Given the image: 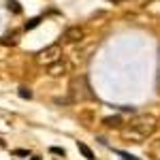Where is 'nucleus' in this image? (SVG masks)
I'll use <instances>...</instances> for the list:
<instances>
[{"label": "nucleus", "mask_w": 160, "mask_h": 160, "mask_svg": "<svg viewBox=\"0 0 160 160\" xmlns=\"http://www.w3.org/2000/svg\"><path fill=\"white\" fill-rule=\"evenodd\" d=\"M81 37H83V30H81L79 26L68 28V30H66V34H64V38H66L68 43H77V41H81Z\"/></svg>", "instance_id": "nucleus-3"}, {"label": "nucleus", "mask_w": 160, "mask_h": 160, "mask_svg": "<svg viewBox=\"0 0 160 160\" xmlns=\"http://www.w3.org/2000/svg\"><path fill=\"white\" fill-rule=\"evenodd\" d=\"M77 148H79V152L83 154V158H88V160H94V152L88 148L86 143H77Z\"/></svg>", "instance_id": "nucleus-4"}, {"label": "nucleus", "mask_w": 160, "mask_h": 160, "mask_svg": "<svg viewBox=\"0 0 160 160\" xmlns=\"http://www.w3.org/2000/svg\"><path fill=\"white\" fill-rule=\"evenodd\" d=\"M115 154H118V156H122L124 160H141V158H137V156H132V154H128V152H122V149H118Z\"/></svg>", "instance_id": "nucleus-8"}, {"label": "nucleus", "mask_w": 160, "mask_h": 160, "mask_svg": "<svg viewBox=\"0 0 160 160\" xmlns=\"http://www.w3.org/2000/svg\"><path fill=\"white\" fill-rule=\"evenodd\" d=\"M51 154H56V156H66V152H64V148H49Z\"/></svg>", "instance_id": "nucleus-9"}, {"label": "nucleus", "mask_w": 160, "mask_h": 160, "mask_svg": "<svg viewBox=\"0 0 160 160\" xmlns=\"http://www.w3.org/2000/svg\"><path fill=\"white\" fill-rule=\"evenodd\" d=\"M13 154H15V156H28V149H15Z\"/></svg>", "instance_id": "nucleus-12"}, {"label": "nucleus", "mask_w": 160, "mask_h": 160, "mask_svg": "<svg viewBox=\"0 0 160 160\" xmlns=\"http://www.w3.org/2000/svg\"><path fill=\"white\" fill-rule=\"evenodd\" d=\"M7 9L13 11L15 15H19V13H22V7H19V2H17V0H7Z\"/></svg>", "instance_id": "nucleus-5"}, {"label": "nucleus", "mask_w": 160, "mask_h": 160, "mask_svg": "<svg viewBox=\"0 0 160 160\" xmlns=\"http://www.w3.org/2000/svg\"><path fill=\"white\" fill-rule=\"evenodd\" d=\"M0 43H2V45H15L17 41H15V38H9V37H4L2 41H0Z\"/></svg>", "instance_id": "nucleus-11"}, {"label": "nucleus", "mask_w": 160, "mask_h": 160, "mask_svg": "<svg viewBox=\"0 0 160 160\" xmlns=\"http://www.w3.org/2000/svg\"><path fill=\"white\" fill-rule=\"evenodd\" d=\"M156 130V118L154 115H137L135 120H130L128 128L124 130L128 137H137V139H145L148 135H152Z\"/></svg>", "instance_id": "nucleus-1"}, {"label": "nucleus", "mask_w": 160, "mask_h": 160, "mask_svg": "<svg viewBox=\"0 0 160 160\" xmlns=\"http://www.w3.org/2000/svg\"><path fill=\"white\" fill-rule=\"evenodd\" d=\"M17 94H19L22 98H26V100H30V98H32V90H30V88H26V86L19 88V90H17Z\"/></svg>", "instance_id": "nucleus-6"}, {"label": "nucleus", "mask_w": 160, "mask_h": 160, "mask_svg": "<svg viewBox=\"0 0 160 160\" xmlns=\"http://www.w3.org/2000/svg\"><path fill=\"white\" fill-rule=\"evenodd\" d=\"M0 148H4V141H2V139H0Z\"/></svg>", "instance_id": "nucleus-13"}, {"label": "nucleus", "mask_w": 160, "mask_h": 160, "mask_svg": "<svg viewBox=\"0 0 160 160\" xmlns=\"http://www.w3.org/2000/svg\"><path fill=\"white\" fill-rule=\"evenodd\" d=\"M105 124H107V126H118V124H120V118H107Z\"/></svg>", "instance_id": "nucleus-10"}, {"label": "nucleus", "mask_w": 160, "mask_h": 160, "mask_svg": "<svg viewBox=\"0 0 160 160\" xmlns=\"http://www.w3.org/2000/svg\"><path fill=\"white\" fill-rule=\"evenodd\" d=\"M41 19H43V17H32L30 22H26V30H32V28H37V26L41 24Z\"/></svg>", "instance_id": "nucleus-7"}, {"label": "nucleus", "mask_w": 160, "mask_h": 160, "mask_svg": "<svg viewBox=\"0 0 160 160\" xmlns=\"http://www.w3.org/2000/svg\"><path fill=\"white\" fill-rule=\"evenodd\" d=\"M30 160H41V158H30Z\"/></svg>", "instance_id": "nucleus-14"}, {"label": "nucleus", "mask_w": 160, "mask_h": 160, "mask_svg": "<svg viewBox=\"0 0 160 160\" xmlns=\"http://www.w3.org/2000/svg\"><path fill=\"white\" fill-rule=\"evenodd\" d=\"M62 56V49L60 45H49L47 49L38 51L37 53V62L38 64H45V66H49V64H53V62H58Z\"/></svg>", "instance_id": "nucleus-2"}]
</instances>
